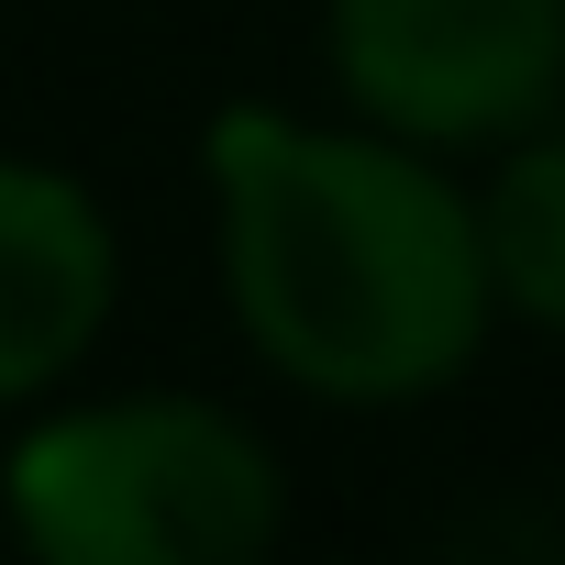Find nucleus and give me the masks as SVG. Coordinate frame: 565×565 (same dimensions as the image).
<instances>
[{"label":"nucleus","instance_id":"nucleus-1","mask_svg":"<svg viewBox=\"0 0 565 565\" xmlns=\"http://www.w3.org/2000/svg\"><path fill=\"white\" fill-rule=\"evenodd\" d=\"M211 255L244 355L322 411H422L499 333L477 200L377 122L233 100L200 134Z\"/></svg>","mask_w":565,"mask_h":565},{"label":"nucleus","instance_id":"nucleus-5","mask_svg":"<svg viewBox=\"0 0 565 565\" xmlns=\"http://www.w3.org/2000/svg\"><path fill=\"white\" fill-rule=\"evenodd\" d=\"M477 255H488L499 322L565 344V111H543L532 134L499 145V167L477 189Z\"/></svg>","mask_w":565,"mask_h":565},{"label":"nucleus","instance_id":"nucleus-4","mask_svg":"<svg viewBox=\"0 0 565 565\" xmlns=\"http://www.w3.org/2000/svg\"><path fill=\"white\" fill-rule=\"evenodd\" d=\"M122 300V233L78 167L0 156V411L56 399Z\"/></svg>","mask_w":565,"mask_h":565},{"label":"nucleus","instance_id":"nucleus-2","mask_svg":"<svg viewBox=\"0 0 565 565\" xmlns=\"http://www.w3.org/2000/svg\"><path fill=\"white\" fill-rule=\"evenodd\" d=\"M0 521L45 565H255L289 532L266 433L189 388L56 399L0 455Z\"/></svg>","mask_w":565,"mask_h":565},{"label":"nucleus","instance_id":"nucleus-3","mask_svg":"<svg viewBox=\"0 0 565 565\" xmlns=\"http://www.w3.org/2000/svg\"><path fill=\"white\" fill-rule=\"evenodd\" d=\"M322 67L355 122L422 156H499L565 111V0H322Z\"/></svg>","mask_w":565,"mask_h":565}]
</instances>
